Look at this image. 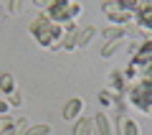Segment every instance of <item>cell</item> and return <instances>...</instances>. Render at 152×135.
<instances>
[{"mask_svg":"<svg viewBox=\"0 0 152 135\" xmlns=\"http://www.w3.org/2000/svg\"><path fill=\"white\" fill-rule=\"evenodd\" d=\"M51 31H53V23H51V18L46 16V13L36 16V21L31 23V33H33V38H36L41 46H46V49H48V43H51Z\"/></svg>","mask_w":152,"mask_h":135,"instance_id":"1","label":"cell"},{"mask_svg":"<svg viewBox=\"0 0 152 135\" xmlns=\"http://www.w3.org/2000/svg\"><path fill=\"white\" fill-rule=\"evenodd\" d=\"M102 10H104V16L109 18V21H114V26H129L134 18H132V13H127L124 8L119 5V0H112V3H104L102 5Z\"/></svg>","mask_w":152,"mask_h":135,"instance_id":"2","label":"cell"},{"mask_svg":"<svg viewBox=\"0 0 152 135\" xmlns=\"http://www.w3.org/2000/svg\"><path fill=\"white\" fill-rule=\"evenodd\" d=\"M46 16L51 18V23H58V26L74 23L69 18V3H66V0H53V3H48V5H46Z\"/></svg>","mask_w":152,"mask_h":135,"instance_id":"3","label":"cell"},{"mask_svg":"<svg viewBox=\"0 0 152 135\" xmlns=\"http://www.w3.org/2000/svg\"><path fill=\"white\" fill-rule=\"evenodd\" d=\"M81 112H84V97H71L64 107V120L66 122H76L81 117Z\"/></svg>","mask_w":152,"mask_h":135,"instance_id":"4","label":"cell"},{"mask_svg":"<svg viewBox=\"0 0 152 135\" xmlns=\"http://www.w3.org/2000/svg\"><path fill=\"white\" fill-rule=\"evenodd\" d=\"M79 31L81 28L76 26V23H69V26H64V43H61V49H66V51H76L79 49Z\"/></svg>","mask_w":152,"mask_h":135,"instance_id":"5","label":"cell"},{"mask_svg":"<svg viewBox=\"0 0 152 135\" xmlns=\"http://www.w3.org/2000/svg\"><path fill=\"white\" fill-rule=\"evenodd\" d=\"M137 26L142 31H152V3H137Z\"/></svg>","mask_w":152,"mask_h":135,"instance_id":"6","label":"cell"},{"mask_svg":"<svg viewBox=\"0 0 152 135\" xmlns=\"http://www.w3.org/2000/svg\"><path fill=\"white\" fill-rule=\"evenodd\" d=\"M109 92H114V94H124V89H127V79H124V71L122 69H114L112 74H109Z\"/></svg>","mask_w":152,"mask_h":135,"instance_id":"7","label":"cell"},{"mask_svg":"<svg viewBox=\"0 0 152 135\" xmlns=\"http://www.w3.org/2000/svg\"><path fill=\"white\" fill-rule=\"evenodd\" d=\"M124 36H127V28L124 26H107V28H102V38L104 41H124Z\"/></svg>","mask_w":152,"mask_h":135,"instance_id":"8","label":"cell"},{"mask_svg":"<svg viewBox=\"0 0 152 135\" xmlns=\"http://www.w3.org/2000/svg\"><path fill=\"white\" fill-rule=\"evenodd\" d=\"M96 33H99V28L96 26H86V28H81V31H79V49H89V46H91V41L94 38H96Z\"/></svg>","mask_w":152,"mask_h":135,"instance_id":"9","label":"cell"},{"mask_svg":"<svg viewBox=\"0 0 152 135\" xmlns=\"http://www.w3.org/2000/svg\"><path fill=\"white\" fill-rule=\"evenodd\" d=\"M94 125H96V133L99 135H114V128H112V120L107 117L104 112H99V115H94Z\"/></svg>","mask_w":152,"mask_h":135,"instance_id":"10","label":"cell"},{"mask_svg":"<svg viewBox=\"0 0 152 135\" xmlns=\"http://www.w3.org/2000/svg\"><path fill=\"white\" fill-rule=\"evenodd\" d=\"M0 89L3 92H15V79H13V74H0Z\"/></svg>","mask_w":152,"mask_h":135,"instance_id":"11","label":"cell"},{"mask_svg":"<svg viewBox=\"0 0 152 135\" xmlns=\"http://www.w3.org/2000/svg\"><path fill=\"white\" fill-rule=\"evenodd\" d=\"M119 46H122V41H109V43H104V49H102V59H112V56L119 51Z\"/></svg>","mask_w":152,"mask_h":135,"instance_id":"12","label":"cell"},{"mask_svg":"<svg viewBox=\"0 0 152 135\" xmlns=\"http://www.w3.org/2000/svg\"><path fill=\"white\" fill-rule=\"evenodd\" d=\"M26 135H51V125L48 122H41V125H31L26 130Z\"/></svg>","mask_w":152,"mask_h":135,"instance_id":"13","label":"cell"},{"mask_svg":"<svg viewBox=\"0 0 152 135\" xmlns=\"http://www.w3.org/2000/svg\"><path fill=\"white\" fill-rule=\"evenodd\" d=\"M99 105H102V107H112L114 105V92H109V89L99 92Z\"/></svg>","mask_w":152,"mask_h":135,"instance_id":"14","label":"cell"},{"mask_svg":"<svg viewBox=\"0 0 152 135\" xmlns=\"http://www.w3.org/2000/svg\"><path fill=\"white\" fill-rule=\"evenodd\" d=\"M122 135H140V128H137V122L132 117H127L124 122V130H122Z\"/></svg>","mask_w":152,"mask_h":135,"instance_id":"15","label":"cell"},{"mask_svg":"<svg viewBox=\"0 0 152 135\" xmlns=\"http://www.w3.org/2000/svg\"><path fill=\"white\" fill-rule=\"evenodd\" d=\"M13 128H15V135H26V130H28V120H26V117L13 120Z\"/></svg>","mask_w":152,"mask_h":135,"instance_id":"16","label":"cell"},{"mask_svg":"<svg viewBox=\"0 0 152 135\" xmlns=\"http://www.w3.org/2000/svg\"><path fill=\"white\" fill-rule=\"evenodd\" d=\"M86 120L89 117H79L74 122V135H86Z\"/></svg>","mask_w":152,"mask_h":135,"instance_id":"17","label":"cell"},{"mask_svg":"<svg viewBox=\"0 0 152 135\" xmlns=\"http://www.w3.org/2000/svg\"><path fill=\"white\" fill-rule=\"evenodd\" d=\"M81 10H84V8H81V3H69V18H71V21L81 16Z\"/></svg>","mask_w":152,"mask_h":135,"instance_id":"18","label":"cell"},{"mask_svg":"<svg viewBox=\"0 0 152 135\" xmlns=\"http://www.w3.org/2000/svg\"><path fill=\"white\" fill-rule=\"evenodd\" d=\"M5 10H8V16H10V13H23V3L10 0V3H5Z\"/></svg>","mask_w":152,"mask_h":135,"instance_id":"19","label":"cell"},{"mask_svg":"<svg viewBox=\"0 0 152 135\" xmlns=\"http://www.w3.org/2000/svg\"><path fill=\"white\" fill-rule=\"evenodd\" d=\"M8 105H13V107H20V105H23V94H20V89L10 92V102H8Z\"/></svg>","mask_w":152,"mask_h":135,"instance_id":"20","label":"cell"},{"mask_svg":"<svg viewBox=\"0 0 152 135\" xmlns=\"http://www.w3.org/2000/svg\"><path fill=\"white\" fill-rule=\"evenodd\" d=\"M86 135H99V133H96V125H94V120H91V117L86 120Z\"/></svg>","mask_w":152,"mask_h":135,"instance_id":"21","label":"cell"},{"mask_svg":"<svg viewBox=\"0 0 152 135\" xmlns=\"http://www.w3.org/2000/svg\"><path fill=\"white\" fill-rule=\"evenodd\" d=\"M8 107H10V105H8L5 99H0V117H3V115H8Z\"/></svg>","mask_w":152,"mask_h":135,"instance_id":"22","label":"cell"},{"mask_svg":"<svg viewBox=\"0 0 152 135\" xmlns=\"http://www.w3.org/2000/svg\"><path fill=\"white\" fill-rule=\"evenodd\" d=\"M8 18V10H5V3H0V21H5Z\"/></svg>","mask_w":152,"mask_h":135,"instance_id":"23","label":"cell"},{"mask_svg":"<svg viewBox=\"0 0 152 135\" xmlns=\"http://www.w3.org/2000/svg\"><path fill=\"white\" fill-rule=\"evenodd\" d=\"M147 115H152V107H150V110H147Z\"/></svg>","mask_w":152,"mask_h":135,"instance_id":"24","label":"cell"}]
</instances>
